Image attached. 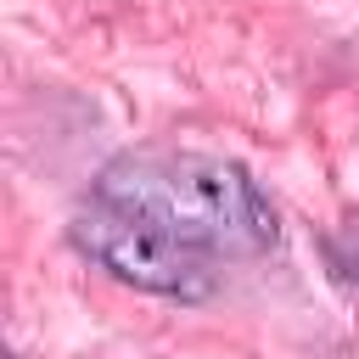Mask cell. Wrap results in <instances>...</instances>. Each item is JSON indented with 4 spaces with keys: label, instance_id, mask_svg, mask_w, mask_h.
<instances>
[{
    "label": "cell",
    "instance_id": "obj_2",
    "mask_svg": "<svg viewBox=\"0 0 359 359\" xmlns=\"http://www.w3.org/2000/svg\"><path fill=\"white\" fill-rule=\"evenodd\" d=\"M67 241L101 264L112 280L135 286V292H157V297H180V303H196L219 286V258L185 247L180 236H168L163 224H151L146 213L135 208H118V202H101V196H84L73 208V224H67Z\"/></svg>",
    "mask_w": 359,
    "mask_h": 359
},
{
    "label": "cell",
    "instance_id": "obj_1",
    "mask_svg": "<svg viewBox=\"0 0 359 359\" xmlns=\"http://www.w3.org/2000/svg\"><path fill=\"white\" fill-rule=\"evenodd\" d=\"M90 196L118 202L146 213L151 224H163L168 236H180L185 247L208 252V258H258L275 247L280 224L269 196L258 191V180L213 151H174V146H140V151H118Z\"/></svg>",
    "mask_w": 359,
    "mask_h": 359
}]
</instances>
